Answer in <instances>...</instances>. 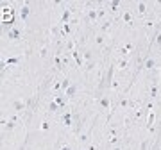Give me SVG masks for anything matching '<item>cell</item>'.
Segmentation results:
<instances>
[{
  "label": "cell",
  "instance_id": "obj_1",
  "mask_svg": "<svg viewBox=\"0 0 161 150\" xmlns=\"http://www.w3.org/2000/svg\"><path fill=\"white\" fill-rule=\"evenodd\" d=\"M18 121H20V118H18V115H11L9 118L6 120V123L2 125V129H4V132H9V131H14L18 125Z\"/></svg>",
  "mask_w": 161,
  "mask_h": 150
},
{
  "label": "cell",
  "instance_id": "obj_2",
  "mask_svg": "<svg viewBox=\"0 0 161 150\" xmlns=\"http://www.w3.org/2000/svg\"><path fill=\"white\" fill-rule=\"evenodd\" d=\"M22 59H25V56H14V57H9V59H4V61H2V72H6L7 68H9V66H14V64H18L20 63V61H22Z\"/></svg>",
  "mask_w": 161,
  "mask_h": 150
},
{
  "label": "cell",
  "instance_id": "obj_3",
  "mask_svg": "<svg viewBox=\"0 0 161 150\" xmlns=\"http://www.w3.org/2000/svg\"><path fill=\"white\" fill-rule=\"evenodd\" d=\"M29 109V105H27V100H23V98H16V100H13V111L14 113H23V111Z\"/></svg>",
  "mask_w": 161,
  "mask_h": 150
},
{
  "label": "cell",
  "instance_id": "obj_4",
  "mask_svg": "<svg viewBox=\"0 0 161 150\" xmlns=\"http://www.w3.org/2000/svg\"><path fill=\"white\" fill-rule=\"evenodd\" d=\"M142 66H143V70H156L158 66H159V63H158L154 57L147 56V57L142 59Z\"/></svg>",
  "mask_w": 161,
  "mask_h": 150
},
{
  "label": "cell",
  "instance_id": "obj_5",
  "mask_svg": "<svg viewBox=\"0 0 161 150\" xmlns=\"http://www.w3.org/2000/svg\"><path fill=\"white\" fill-rule=\"evenodd\" d=\"M97 104H98V107L109 111V115H111V97L109 95H102L100 98H97Z\"/></svg>",
  "mask_w": 161,
  "mask_h": 150
},
{
  "label": "cell",
  "instance_id": "obj_6",
  "mask_svg": "<svg viewBox=\"0 0 161 150\" xmlns=\"http://www.w3.org/2000/svg\"><path fill=\"white\" fill-rule=\"evenodd\" d=\"M72 14H74V9H72V7H64L59 23H61V25H64V23H70V20H72Z\"/></svg>",
  "mask_w": 161,
  "mask_h": 150
},
{
  "label": "cell",
  "instance_id": "obj_7",
  "mask_svg": "<svg viewBox=\"0 0 161 150\" xmlns=\"http://www.w3.org/2000/svg\"><path fill=\"white\" fill-rule=\"evenodd\" d=\"M7 38H9L11 41H18V40H22V38H23L22 29H20V27H14V29H11L9 32H7Z\"/></svg>",
  "mask_w": 161,
  "mask_h": 150
},
{
  "label": "cell",
  "instance_id": "obj_8",
  "mask_svg": "<svg viewBox=\"0 0 161 150\" xmlns=\"http://www.w3.org/2000/svg\"><path fill=\"white\" fill-rule=\"evenodd\" d=\"M86 22H88V23H98L97 7H93V9H88V11H86Z\"/></svg>",
  "mask_w": 161,
  "mask_h": 150
},
{
  "label": "cell",
  "instance_id": "obj_9",
  "mask_svg": "<svg viewBox=\"0 0 161 150\" xmlns=\"http://www.w3.org/2000/svg\"><path fill=\"white\" fill-rule=\"evenodd\" d=\"M31 14V6L25 2L22 7H20V20H22V23H27V18H29Z\"/></svg>",
  "mask_w": 161,
  "mask_h": 150
},
{
  "label": "cell",
  "instance_id": "obj_10",
  "mask_svg": "<svg viewBox=\"0 0 161 150\" xmlns=\"http://www.w3.org/2000/svg\"><path fill=\"white\" fill-rule=\"evenodd\" d=\"M54 102L63 109V107H66V104H68V98L64 97V93H58V95H54Z\"/></svg>",
  "mask_w": 161,
  "mask_h": 150
},
{
  "label": "cell",
  "instance_id": "obj_11",
  "mask_svg": "<svg viewBox=\"0 0 161 150\" xmlns=\"http://www.w3.org/2000/svg\"><path fill=\"white\" fill-rule=\"evenodd\" d=\"M111 27H113V22H111V20H104V22L98 25V34H106V32H109Z\"/></svg>",
  "mask_w": 161,
  "mask_h": 150
},
{
  "label": "cell",
  "instance_id": "obj_12",
  "mask_svg": "<svg viewBox=\"0 0 161 150\" xmlns=\"http://www.w3.org/2000/svg\"><path fill=\"white\" fill-rule=\"evenodd\" d=\"M61 123H63L64 127H72V123H74V120H72V113L70 111H64L63 116H61Z\"/></svg>",
  "mask_w": 161,
  "mask_h": 150
},
{
  "label": "cell",
  "instance_id": "obj_13",
  "mask_svg": "<svg viewBox=\"0 0 161 150\" xmlns=\"http://www.w3.org/2000/svg\"><path fill=\"white\" fill-rule=\"evenodd\" d=\"M143 29H145V32L152 38V34H154V30H156L154 22H152V20H145V22H143Z\"/></svg>",
  "mask_w": 161,
  "mask_h": 150
},
{
  "label": "cell",
  "instance_id": "obj_14",
  "mask_svg": "<svg viewBox=\"0 0 161 150\" xmlns=\"http://www.w3.org/2000/svg\"><path fill=\"white\" fill-rule=\"evenodd\" d=\"M132 102L131 100H129V98H125V97H118V107H120V109H127V107H132Z\"/></svg>",
  "mask_w": 161,
  "mask_h": 150
},
{
  "label": "cell",
  "instance_id": "obj_15",
  "mask_svg": "<svg viewBox=\"0 0 161 150\" xmlns=\"http://www.w3.org/2000/svg\"><path fill=\"white\" fill-rule=\"evenodd\" d=\"M136 13H138L142 18L147 16V2H138V4H136Z\"/></svg>",
  "mask_w": 161,
  "mask_h": 150
},
{
  "label": "cell",
  "instance_id": "obj_16",
  "mask_svg": "<svg viewBox=\"0 0 161 150\" xmlns=\"http://www.w3.org/2000/svg\"><path fill=\"white\" fill-rule=\"evenodd\" d=\"M158 91H159V84H158V79H156V81L152 82V86H150V93H149L150 100H154V98L158 97Z\"/></svg>",
  "mask_w": 161,
  "mask_h": 150
},
{
  "label": "cell",
  "instance_id": "obj_17",
  "mask_svg": "<svg viewBox=\"0 0 161 150\" xmlns=\"http://www.w3.org/2000/svg\"><path fill=\"white\" fill-rule=\"evenodd\" d=\"M75 95H77V84L74 82V84H72V86H70L68 89H66V91H64V97H66V98L70 100V98H74Z\"/></svg>",
  "mask_w": 161,
  "mask_h": 150
},
{
  "label": "cell",
  "instance_id": "obj_18",
  "mask_svg": "<svg viewBox=\"0 0 161 150\" xmlns=\"http://www.w3.org/2000/svg\"><path fill=\"white\" fill-rule=\"evenodd\" d=\"M80 50V48H79ZM80 56H82V59H84V63H90V61H93V54L90 48H84V50H80Z\"/></svg>",
  "mask_w": 161,
  "mask_h": 150
},
{
  "label": "cell",
  "instance_id": "obj_19",
  "mask_svg": "<svg viewBox=\"0 0 161 150\" xmlns=\"http://www.w3.org/2000/svg\"><path fill=\"white\" fill-rule=\"evenodd\" d=\"M72 84H74V82H72V79H70V77H64V79H61V93H64L70 86H72Z\"/></svg>",
  "mask_w": 161,
  "mask_h": 150
},
{
  "label": "cell",
  "instance_id": "obj_20",
  "mask_svg": "<svg viewBox=\"0 0 161 150\" xmlns=\"http://www.w3.org/2000/svg\"><path fill=\"white\" fill-rule=\"evenodd\" d=\"M129 59L127 57H118V61H116V66H118V68L120 70H125V68H129Z\"/></svg>",
  "mask_w": 161,
  "mask_h": 150
},
{
  "label": "cell",
  "instance_id": "obj_21",
  "mask_svg": "<svg viewBox=\"0 0 161 150\" xmlns=\"http://www.w3.org/2000/svg\"><path fill=\"white\" fill-rule=\"evenodd\" d=\"M122 18H124V22L127 23V25H132V14H131V11H129V9H127V11H124L122 13Z\"/></svg>",
  "mask_w": 161,
  "mask_h": 150
},
{
  "label": "cell",
  "instance_id": "obj_22",
  "mask_svg": "<svg viewBox=\"0 0 161 150\" xmlns=\"http://www.w3.org/2000/svg\"><path fill=\"white\" fill-rule=\"evenodd\" d=\"M95 45L97 46L106 45V34H95Z\"/></svg>",
  "mask_w": 161,
  "mask_h": 150
},
{
  "label": "cell",
  "instance_id": "obj_23",
  "mask_svg": "<svg viewBox=\"0 0 161 150\" xmlns=\"http://www.w3.org/2000/svg\"><path fill=\"white\" fill-rule=\"evenodd\" d=\"M47 109L50 111V113H58V111L61 109V107H59V105L56 104V102H54V100H52V102H48V105H47Z\"/></svg>",
  "mask_w": 161,
  "mask_h": 150
},
{
  "label": "cell",
  "instance_id": "obj_24",
  "mask_svg": "<svg viewBox=\"0 0 161 150\" xmlns=\"http://www.w3.org/2000/svg\"><path fill=\"white\" fill-rule=\"evenodd\" d=\"M61 29H63V36H70L72 34V23H64V25H61Z\"/></svg>",
  "mask_w": 161,
  "mask_h": 150
},
{
  "label": "cell",
  "instance_id": "obj_25",
  "mask_svg": "<svg viewBox=\"0 0 161 150\" xmlns=\"http://www.w3.org/2000/svg\"><path fill=\"white\" fill-rule=\"evenodd\" d=\"M38 56H40L41 59H45L47 56H48V46H41L40 50H38Z\"/></svg>",
  "mask_w": 161,
  "mask_h": 150
},
{
  "label": "cell",
  "instance_id": "obj_26",
  "mask_svg": "<svg viewBox=\"0 0 161 150\" xmlns=\"http://www.w3.org/2000/svg\"><path fill=\"white\" fill-rule=\"evenodd\" d=\"M149 145H150V138L143 139V141L140 143V150H149Z\"/></svg>",
  "mask_w": 161,
  "mask_h": 150
},
{
  "label": "cell",
  "instance_id": "obj_27",
  "mask_svg": "<svg viewBox=\"0 0 161 150\" xmlns=\"http://www.w3.org/2000/svg\"><path fill=\"white\" fill-rule=\"evenodd\" d=\"M118 6H120V0H115V2H111L109 4V11H118Z\"/></svg>",
  "mask_w": 161,
  "mask_h": 150
},
{
  "label": "cell",
  "instance_id": "obj_28",
  "mask_svg": "<svg viewBox=\"0 0 161 150\" xmlns=\"http://www.w3.org/2000/svg\"><path fill=\"white\" fill-rule=\"evenodd\" d=\"M82 68L86 70V72H92L93 68H95V61H90V63H84V66Z\"/></svg>",
  "mask_w": 161,
  "mask_h": 150
},
{
  "label": "cell",
  "instance_id": "obj_29",
  "mask_svg": "<svg viewBox=\"0 0 161 150\" xmlns=\"http://www.w3.org/2000/svg\"><path fill=\"white\" fill-rule=\"evenodd\" d=\"M142 115H143L142 107H136V109H134V118H136V120H140V118H142Z\"/></svg>",
  "mask_w": 161,
  "mask_h": 150
},
{
  "label": "cell",
  "instance_id": "obj_30",
  "mask_svg": "<svg viewBox=\"0 0 161 150\" xmlns=\"http://www.w3.org/2000/svg\"><path fill=\"white\" fill-rule=\"evenodd\" d=\"M118 88H120V82H118V81H115V79H113V82H111V89H115V91H116Z\"/></svg>",
  "mask_w": 161,
  "mask_h": 150
},
{
  "label": "cell",
  "instance_id": "obj_31",
  "mask_svg": "<svg viewBox=\"0 0 161 150\" xmlns=\"http://www.w3.org/2000/svg\"><path fill=\"white\" fill-rule=\"evenodd\" d=\"M41 129H43V131H48V129H50V123H48V121H43V123H41Z\"/></svg>",
  "mask_w": 161,
  "mask_h": 150
},
{
  "label": "cell",
  "instance_id": "obj_32",
  "mask_svg": "<svg viewBox=\"0 0 161 150\" xmlns=\"http://www.w3.org/2000/svg\"><path fill=\"white\" fill-rule=\"evenodd\" d=\"M111 150H125L124 147H120V145H115V147H111Z\"/></svg>",
  "mask_w": 161,
  "mask_h": 150
},
{
  "label": "cell",
  "instance_id": "obj_33",
  "mask_svg": "<svg viewBox=\"0 0 161 150\" xmlns=\"http://www.w3.org/2000/svg\"><path fill=\"white\" fill-rule=\"evenodd\" d=\"M59 150H74V148H72L70 145H63V147H61V148H59Z\"/></svg>",
  "mask_w": 161,
  "mask_h": 150
}]
</instances>
